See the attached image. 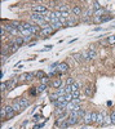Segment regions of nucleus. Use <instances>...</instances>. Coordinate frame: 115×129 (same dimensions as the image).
I'll return each mask as SVG.
<instances>
[{
  "label": "nucleus",
  "mask_w": 115,
  "mask_h": 129,
  "mask_svg": "<svg viewBox=\"0 0 115 129\" xmlns=\"http://www.w3.org/2000/svg\"><path fill=\"white\" fill-rule=\"evenodd\" d=\"M30 18L33 19L38 26H40V27H43V26L45 25V21H44V16H43V14H39V13H31V17H30Z\"/></svg>",
  "instance_id": "f257e3e1"
},
{
  "label": "nucleus",
  "mask_w": 115,
  "mask_h": 129,
  "mask_svg": "<svg viewBox=\"0 0 115 129\" xmlns=\"http://www.w3.org/2000/svg\"><path fill=\"white\" fill-rule=\"evenodd\" d=\"M34 76H35V72H25V74H21L18 76V80L21 83H30L34 80Z\"/></svg>",
  "instance_id": "f03ea898"
},
{
  "label": "nucleus",
  "mask_w": 115,
  "mask_h": 129,
  "mask_svg": "<svg viewBox=\"0 0 115 129\" xmlns=\"http://www.w3.org/2000/svg\"><path fill=\"white\" fill-rule=\"evenodd\" d=\"M33 13H39V14L45 16V14H48V9H47V7L41 5V4H36L33 7Z\"/></svg>",
  "instance_id": "7ed1b4c3"
},
{
  "label": "nucleus",
  "mask_w": 115,
  "mask_h": 129,
  "mask_svg": "<svg viewBox=\"0 0 115 129\" xmlns=\"http://www.w3.org/2000/svg\"><path fill=\"white\" fill-rule=\"evenodd\" d=\"M3 26H4L5 31L8 32V34H9L10 36H14V38H17V36H18V30H17V28H14L10 23H8V25H3Z\"/></svg>",
  "instance_id": "20e7f679"
},
{
  "label": "nucleus",
  "mask_w": 115,
  "mask_h": 129,
  "mask_svg": "<svg viewBox=\"0 0 115 129\" xmlns=\"http://www.w3.org/2000/svg\"><path fill=\"white\" fill-rule=\"evenodd\" d=\"M69 64L66 63V62H61L60 63V66L57 67V72H58V78L61 76V75H64V74H66L67 71H69Z\"/></svg>",
  "instance_id": "39448f33"
},
{
  "label": "nucleus",
  "mask_w": 115,
  "mask_h": 129,
  "mask_svg": "<svg viewBox=\"0 0 115 129\" xmlns=\"http://www.w3.org/2000/svg\"><path fill=\"white\" fill-rule=\"evenodd\" d=\"M62 80H61V78H56L54 80H52L50 81V84H49V87L50 88H54V89H58V88H61L62 87Z\"/></svg>",
  "instance_id": "423d86ee"
},
{
  "label": "nucleus",
  "mask_w": 115,
  "mask_h": 129,
  "mask_svg": "<svg viewBox=\"0 0 115 129\" xmlns=\"http://www.w3.org/2000/svg\"><path fill=\"white\" fill-rule=\"evenodd\" d=\"M96 52H95V49H89L88 52H85V53H83V57H85V59H89V61H92V59H95L96 58Z\"/></svg>",
  "instance_id": "0eeeda50"
},
{
  "label": "nucleus",
  "mask_w": 115,
  "mask_h": 129,
  "mask_svg": "<svg viewBox=\"0 0 115 129\" xmlns=\"http://www.w3.org/2000/svg\"><path fill=\"white\" fill-rule=\"evenodd\" d=\"M5 107V110H7V119L9 120V119H13V117L16 116V111L13 110V107L12 106H4Z\"/></svg>",
  "instance_id": "6e6552de"
},
{
  "label": "nucleus",
  "mask_w": 115,
  "mask_h": 129,
  "mask_svg": "<svg viewBox=\"0 0 115 129\" xmlns=\"http://www.w3.org/2000/svg\"><path fill=\"white\" fill-rule=\"evenodd\" d=\"M53 32H54V30L52 28V26H49V27H45V28H41V31H40V35L45 39L48 35H52Z\"/></svg>",
  "instance_id": "1a4fd4ad"
},
{
  "label": "nucleus",
  "mask_w": 115,
  "mask_h": 129,
  "mask_svg": "<svg viewBox=\"0 0 115 129\" xmlns=\"http://www.w3.org/2000/svg\"><path fill=\"white\" fill-rule=\"evenodd\" d=\"M71 12H72V14H74L75 17H78V16H80V14H81L83 9H81V7H80V5H74V7H72V9H71Z\"/></svg>",
  "instance_id": "9d476101"
},
{
  "label": "nucleus",
  "mask_w": 115,
  "mask_h": 129,
  "mask_svg": "<svg viewBox=\"0 0 115 129\" xmlns=\"http://www.w3.org/2000/svg\"><path fill=\"white\" fill-rule=\"evenodd\" d=\"M48 16H49V18H50V25H56V23H58V22H60V18H57V17H56L54 12H49V13H48Z\"/></svg>",
  "instance_id": "9b49d317"
},
{
  "label": "nucleus",
  "mask_w": 115,
  "mask_h": 129,
  "mask_svg": "<svg viewBox=\"0 0 115 129\" xmlns=\"http://www.w3.org/2000/svg\"><path fill=\"white\" fill-rule=\"evenodd\" d=\"M83 123L85 125H91L92 124V112H87L85 116L83 117Z\"/></svg>",
  "instance_id": "f8f14e48"
},
{
  "label": "nucleus",
  "mask_w": 115,
  "mask_h": 129,
  "mask_svg": "<svg viewBox=\"0 0 115 129\" xmlns=\"http://www.w3.org/2000/svg\"><path fill=\"white\" fill-rule=\"evenodd\" d=\"M17 81H19V80H17V79H13V80H10V81H8L7 83V90L9 92V90H12V89H14L16 88V85H17Z\"/></svg>",
  "instance_id": "ddd939ff"
},
{
  "label": "nucleus",
  "mask_w": 115,
  "mask_h": 129,
  "mask_svg": "<svg viewBox=\"0 0 115 129\" xmlns=\"http://www.w3.org/2000/svg\"><path fill=\"white\" fill-rule=\"evenodd\" d=\"M66 120H67V123L70 124V126H71V125H75V124H78V123L80 121L79 117H72V116H69Z\"/></svg>",
  "instance_id": "4468645a"
},
{
  "label": "nucleus",
  "mask_w": 115,
  "mask_h": 129,
  "mask_svg": "<svg viewBox=\"0 0 115 129\" xmlns=\"http://www.w3.org/2000/svg\"><path fill=\"white\" fill-rule=\"evenodd\" d=\"M105 14H106V9H103V8L97 9V10L93 12V16H95V17H102V16H105Z\"/></svg>",
  "instance_id": "2eb2a0df"
},
{
  "label": "nucleus",
  "mask_w": 115,
  "mask_h": 129,
  "mask_svg": "<svg viewBox=\"0 0 115 129\" xmlns=\"http://www.w3.org/2000/svg\"><path fill=\"white\" fill-rule=\"evenodd\" d=\"M30 30H31V34L33 35H39L40 31H41V27L38 26V25H33V27H31Z\"/></svg>",
  "instance_id": "dca6fc26"
},
{
  "label": "nucleus",
  "mask_w": 115,
  "mask_h": 129,
  "mask_svg": "<svg viewBox=\"0 0 115 129\" xmlns=\"http://www.w3.org/2000/svg\"><path fill=\"white\" fill-rule=\"evenodd\" d=\"M96 123L98 125H103V123H105V115H103V112L97 114V121Z\"/></svg>",
  "instance_id": "f3484780"
},
{
  "label": "nucleus",
  "mask_w": 115,
  "mask_h": 129,
  "mask_svg": "<svg viewBox=\"0 0 115 129\" xmlns=\"http://www.w3.org/2000/svg\"><path fill=\"white\" fill-rule=\"evenodd\" d=\"M19 103H21V106H22V109H26V107H28V106H30L28 100H27V98H25V97H21V98H19Z\"/></svg>",
  "instance_id": "a211bd4d"
},
{
  "label": "nucleus",
  "mask_w": 115,
  "mask_h": 129,
  "mask_svg": "<svg viewBox=\"0 0 115 129\" xmlns=\"http://www.w3.org/2000/svg\"><path fill=\"white\" fill-rule=\"evenodd\" d=\"M47 88H49V85H44V84H39L38 87H36V92H38V94H40V93H43L44 90H47Z\"/></svg>",
  "instance_id": "6ab92c4d"
},
{
  "label": "nucleus",
  "mask_w": 115,
  "mask_h": 129,
  "mask_svg": "<svg viewBox=\"0 0 115 129\" xmlns=\"http://www.w3.org/2000/svg\"><path fill=\"white\" fill-rule=\"evenodd\" d=\"M12 107H13V110H14L16 112H19L21 110H22V106H21V103H19V100H17V101L12 105Z\"/></svg>",
  "instance_id": "aec40b11"
},
{
  "label": "nucleus",
  "mask_w": 115,
  "mask_h": 129,
  "mask_svg": "<svg viewBox=\"0 0 115 129\" xmlns=\"http://www.w3.org/2000/svg\"><path fill=\"white\" fill-rule=\"evenodd\" d=\"M10 53V47L7 44V45H3V48H2V56H8Z\"/></svg>",
  "instance_id": "412c9836"
},
{
  "label": "nucleus",
  "mask_w": 115,
  "mask_h": 129,
  "mask_svg": "<svg viewBox=\"0 0 115 129\" xmlns=\"http://www.w3.org/2000/svg\"><path fill=\"white\" fill-rule=\"evenodd\" d=\"M58 98H60V95H58V94H57L56 92H54V93H50V94H49V101H50L52 103H53V102H56V101H57Z\"/></svg>",
  "instance_id": "4be33fe9"
},
{
  "label": "nucleus",
  "mask_w": 115,
  "mask_h": 129,
  "mask_svg": "<svg viewBox=\"0 0 115 129\" xmlns=\"http://www.w3.org/2000/svg\"><path fill=\"white\" fill-rule=\"evenodd\" d=\"M40 84H44V85H49V84H50V78L48 76V75H47V76H44L43 79H40Z\"/></svg>",
  "instance_id": "5701e85b"
},
{
  "label": "nucleus",
  "mask_w": 115,
  "mask_h": 129,
  "mask_svg": "<svg viewBox=\"0 0 115 129\" xmlns=\"http://www.w3.org/2000/svg\"><path fill=\"white\" fill-rule=\"evenodd\" d=\"M78 22V19L75 18V16L74 17H71V18H69V27H72V26H75V23Z\"/></svg>",
  "instance_id": "b1692460"
},
{
  "label": "nucleus",
  "mask_w": 115,
  "mask_h": 129,
  "mask_svg": "<svg viewBox=\"0 0 115 129\" xmlns=\"http://www.w3.org/2000/svg\"><path fill=\"white\" fill-rule=\"evenodd\" d=\"M54 92H56V93H57V94H58L60 97H61V95H65V94H66V90H65V87H61V88H58V89H56Z\"/></svg>",
  "instance_id": "393cba45"
},
{
  "label": "nucleus",
  "mask_w": 115,
  "mask_h": 129,
  "mask_svg": "<svg viewBox=\"0 0 115 129\" xmlns=\"http://www.w3.org/2000/svg\"><path fill=\"white\" fill-rule=\"evenodd\" d=\"M85 94L88 97L93 94V87H92V85H87V87H85Z\"/></svg>",
  "instance_id": "a878e982"
},
{
  "label": "nucleus",
  "mask_w": 115,
  "mask_h": 129,
  "mask_svg": "<svg viewBox=\"0 0 115 129\" xmlns=\"http://www.w3.org/2000/svg\"><path fill=\"white\" fill-rule=\"evenodd\" d=\"M74 58L76 59V62H83V61H84V58H83V54H80V53H75V54H74Z\"/></svg>",
  "instance_id": "bb28decb"
},
{
  "label": "nucleus",
  "mask_w": 115,
  "mask_h": 129,
  "mask_svg": "<svg viewBox=\"0 0 115 129\" xmlns=\"http://www.w3.org/2000/svg\"><path fill=\"white\" fill-rule=\"evenodd\" d=\"M80 87H81V85H80V83L75 81L74 84L71 85V89H72V92H75V90H79V89H80Z\"/></svg>",
  "instance_id": "cd10ccee"
},
{
  "label": "nucleus",
  "mask_w": 115,
  "mask_h": 129,
  "mask_svg": "<svg viewBox=\"0 0 115 129\" xmlns=\"http://www.w3.org/2000/svg\"><path fill=\"white\" fill-rule=\"evenodd\" d=\"M35 76H36L38 79H43L44 76H47V75H45L43 71H35Z\"/></svg>",
  "instance_id": "c85d7f7f"
},
{
  "label": "nucleus",
  "mask_w": 115,
  "mask_h": 129,
  "mask_svg": "<svg viewBox=\"0 0 115 129\" xmlns=\"http://www.w3.org/2000/svg\"><path fill=\"white\" fill-rule=\"evenodd\" d=\"M0 116H2V120L7 119V110H5V107H3L2 111H0Z\"/></svg>",
  "instance_id": "c756f323"
},
{
  "label": "nucleus",
  "mask_w": 115,
  "mask_h": 129,
  "mask_svg": "<svg viewBox=\"0 0 115 129\" xmlns=\"http://www.w3.org/2000/svg\"><path fill=\"white\" fill-rule=\"evenodd\" d=\"M69 126H70V124L67 123V120H64V121L60 124V128L61 129H65V128H69Z\"/></svg>",
  "instance_id": "7c9ffc66"
},
{
  "label": "nucleus",
  "mask_w": 115,
  "mask_h": 129,
  "mask_svg": "<svg viewBox=\"0 0 115 129\" xmlns=\"http://www.w3.org/2000/svg\"><path fill=\"white\" fill-rule=\"evenodd\" d=\"M103 115H105V123H103V125H105V124H111V119H110V115H106L105 112H103Z\"/></svg>",
  "instance_id": "2f4dec72"
},
{
  "label": "nucleus",
  "mask_w": 115,
  "mask_h": 129,
  "mask_svg": "<svg viewBox=\"0 0 115 129\" xmlns=\"http://www.w3.org/2000/svg\"><path fill=\"white\" fill-rule=\"evenodd\" d=\"M107 44H115V35L109 36V39H107Z\"/></svg>",
  "instance_id": "473e14b6"
},
{
  "label": "nucleus",
  "mask_w": 115,
  "mask_h": 129,
  "mask_svg": "<svg viewBox=\"0 0 115 129\" xmlns=\"http://www.w3.org/2000/svg\"><path fill=\"white\" fill-rule=\"evenodd\" d=\"M65 100H66L67 102H71L72 100H74V97H72L71 93H69V94H65Z\"/></svg>",
  "instance_id": "72a5a7b5"
},
{
  "label": "nucleus",
  "mask_w": 115,
  "mask_h": 129,
  "mask_svg": "<svg viewBox=\"0 0 115 129\" xmlns=\"http://www.w3.org/2000/svg\"><path fill=\"white\" fill-rule=\"evenodd\" d=\"M22 26H23V28L30 30L31 27H33V23H30V22H23V23H22Z\"/></svg>",
  "instance_id": "f704fd0d"
},
{
  "label": "nucleus",
  "mask_w": 115,
  "mask_h": 129,
  "mask_svg": "<svg viewBox=\"0 0 115 129\" xmlns=\"http://www.w3.org/2000/svg\"><path fill=\"white\" fill-rule=\"evenodd\" d=\"M10 25H12L14 28H17V30H18V28H19V26H21V23H19V22H17V21H12V22H10Z\"/></svg>",
  "instance_id": "c9c22d12"
},
{
  "label": "nucleus",
  "mask_w": 115,
  "mask_h": 129,
  "mask_svg": "<svg viewBox=\"0 0 115 129\" xmlns=\"http://www.w3.org/2000/svg\"><path fill=\"white\" fill-rule=\"evenodd\" d=\"M9 47H10V53H16V52L19 49L18 45H9Z\"/></svg>",
  "instance_id": "e433bc0d"
},
{
  "label": "nucleus",
  "mask_w": 115,
  "mask_h": 129,
  "mask_svg": "<svg viewBox=\"0 0 115 129\" xmlns=\"http://www.w3.org/2000/svg\"><path fill=\"white\" fill-rule=\"evenodd\" d=\"M110 119H111V124H112V125H115V110L110 114Z\"/></svg>",
  "instance_id": "4c0bfd02"
},
{
  "label": "nucleus",
  "mask_w": 115,
  "mask_h": 129,
  "mask_svg": "<svg viewBox=\"0 0 115 129\" xmlns=\"http://www.w3.org/2000/svg\"><path fill=\"white\" fill-rule=\"evenodd\" d=\"M92 4H93V8H95V10H97V9H101V8H102V7L100 5V3H98V2H93Z\"/></svg>",
  "instance_id": "58836bf2"
},
{
  "label": "nucleus",
  "mask_w": 115,
  "mask_h": 129,
  "mask_svg": "<svg viewBox=\"0 0 115 129\" xmlns=\"http://www.w3.org/2000/svg\"><path fill=\"white\" fill-rule=\"evenodd\" d=\"M71 94H72L74 98H80V90H75V92H72Z\"/></svg>",
  "instance_id": "ea45409f"
},
{
  "label": "nucleus",
  "mask_w": 115,
  "mask_h": 129,
  "mask_svg": "<svg viewBox=\"0 0 115 129\" xmlns=\"http://www.w3.org/2000/svg\"><path fill=\"white\" fill-rule=\"evenodd\" d=\"M61 16H62L61 18H67V19H69V18H70V12H62Z\"/></svg>",
  "instance_id": "a19ab883"
},
{
  "label": "nucleus",
  "mask_w": 115,
  "mask_h": 129,
  "mask_svg": "<svg viewBox=\"0 0 115 129\" xmlns=\"http://www.w3.org/2000/svg\"><path fill=\"white\" fill-rule=\"evenodd\" d=\"M74 83H75V81H74V79H72V78H69V79L66 80V85H72Z\"/></svg>",
  "instance_id": "79ce46f5"
},
{
  "label": "nucleus",
  "mask_w": 115,
  "mask_h": 129,
  "mask_svg": "<svg viewBox=\"0 0 115 129\" xmlns=\"http://www.w3.org/2000/svg\"><path fill=\"white\" fill-rule=\"evenodd\" d=\"M0 89H2V92H5V90L8 89V88H7V83L3 81V83H2V88H0Z\"/></svg>",
  "instance_id": "37998d69"
},
{
  "label": "nucleus",
  "mask_w": 115,
  "mask_h": 129,
  "mask_svg": "<svg viewBox=\"0 0 115 129\" xmlns=\"http://www.w3.org/2000/svg\"><path fill=\"white\" fill-rule=\"evenodd\" d=\"M52 48H53V45H47V47H45L44 49H41L40 52H48V50H50Z\"/></svg>",
  "instance_id": "c03bdc74"
},
{
  "label": "nucleus",
  "mask_w": 115,
  "mask_h": 129,
  "mask_svg": "<svg viewBox=\"0 0 115 129\" xmlns=\"http://www.w3.org/2000/svg\"><path fill=\"white\" fill-rule=\"evenodd\" d=\"M33 39V36H23V40H25V43H28L30 44V40Z\"/></svg>",
  "instance_id": "a18cd8bd"
},
{
  "label": "nucleus",
  "mask_w": 115,
  "mask_h": 129,
  "mask_svg": "<svg viewBox=\"0 0 115 129\" xmlns=\"http://www.w3.org/2000/svg\"><path fill=\"white\" fill-rule=\"evenodd\" d=\"M48 4H49V7H56V4H58V2H48Z\"/></svg>",
  "instance_id": "49530a36"
},
{
  "label": "nucleus",
  "mask_w": 115,
  "mask_h": 129,
  "mask_svg": "<svg viewBox=\"0 0 115 129\" xmlns=\"http://www.w3.org/2000/svg\"><path fill=\"white\" fill-rule=\"evenodd\" d=\"M7 61V56H2V64H4Z\"/></svg>",
  "instance_id": "de8ad7c7"
},
{
  "label": "nucleus",
  "mask_w": 115,
  "mask_h": 129,
  "mask_svg": "<svg viewBox=\"0 0 115 129\" xmlns=\"http://www.w3.org/2000/svg\"><path fill=\"white\" fill-rule=\"evenodd\" d=\"M43 125H44V124H39V125H35L33 129H40V128H43Z\"/></svg>",
  "instance_id": "09e8293b"
},
{
  "label": "nucleus",
  "mask_w": 115,
  "mask_h": 129,
  "mask_svg": "<svg viewBox=\"0 0 115 129\" xmlns=\"http://www.w3.org/2000/svg\"><path fill=\"white\" fill-rule=\"evenodd\" d=\"M39 119H40V116H39V115H35V116H34V121H38Z\"/></svg>",
  "instance_id": "8fccbe9b"
},
{
  "label": "nucleus",
  "mask_w": 115,
  "mask_h": 129,
  "mask_svg": "<svg viewBox=\"0 0 115 129\" xmlns=\"http://www.w3.org/2000/svg\"><path fill=\"white\" fill-rule=\"evenodd\" d=\"M80 129H88V128H87V126H85V125H84V126H81V128H80Z\"/></svg>",
  "instance_id": "3c124183"
}]
</instances>
